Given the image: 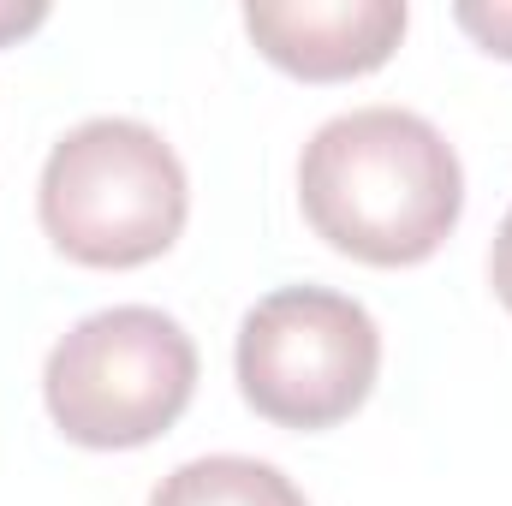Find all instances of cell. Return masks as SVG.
I'll return each mask as SVG.
<instances>
[{
  "instance_id": "9c48e42d",
  "label": "cell",
  "mask_w": 512,
  "mask_h": 506,
  "mask_svg": "<svg viewBox=\"0 0 512 506\" xmlns=\"http://www.w3.org/2000/svg\"><path fill=\"white\" fill-rule=\"evenodd\" d=\"M42 18H48V6H12V0H0V42H18V36H30Z\"/></svg>"
},
{
  "instance_id": "6da1fadb",
  "label": "cell",
  "mask_w": 512,
  "mask_h": 506,
  "mask_svg": "<svg viewBox=\"0 0 512 506\" xmlns=\"http://www.w3.org/2000/svg\"><path fill=\"white\" fill-rule=\"evenodd\" d=\"M304 221L370 268H411L447 245L465 173L441 131L411 108H352L316 131L298 161Z\"/></svg>"
},
{
  "instance_id": "ba28073f",
  "label": "cell",
  "mask_w": 512,
  "mask_h": 506,
  "mask_svg": "<svg viewBox=\"0 0 512 506\" xmlns=\"http://www.w3.org/2000/svg\"><path fill=\"white\" fill-rule=\"evenodd\" d=\"M489 280H495V298L512 310V209L501 221V233H495V251H489Z\"/></svg>"
},
{
  "instance_id": "5b68a950",
  "label": "cell",
  "mask_w": 512,
  "mask_h": 506,
  "mask_svg": "<svg viewBox=\"0 0 512 506\" xmlns=\"http://www.w3.org/2000/svg\"><path fill=\"white\" fill-rule=\"evenodd\" d=\"M251 42L292 78L334 84L387 66L405 36L399 0H256L245 6Z\"/></svg>"
},
{
  "instance_id": "277c9868",
  "label": "cell",
  "mask_w": 512,
  "mask_h": 506,
  "mask_svg": "<svg viewBox=\"0 0 512 506\" xmlns=\"http://www.w3.org/2000/svg\"><path fill=\"white\" fill-rule=\"evenodd\" d=\"M382 370L376 316L328 286H280L239 328V387L280 429L346 423Z\"/></svg>"
},
{
  "instance_id": "3957f363",
  "label": "cell",
  "mask_w": 512,
  "mask_h": 506,
  "mask_svg": "<svg viewBox=\"0 0 512 506\" xmlns=\"http://www.w3.org/2000/svg\"><path fill=\"white\" fill-rule=\"evenodd\" d=\"M48 417L78 447H143L161 429L179 423V411L197 393V346L191 334L149 310L114 304L84 316L42 370Z\"/></svg>"
},
{
  "instance_id": "52a82bcc",
  "label": "cell",
  "mask_w": 512,
  "mask_h": 506,
  "mask_svg": "<svg viewBox=\"0 0 512 506\" xmlns=\"http://www.w3.org/2000/svg\"><path fill=\"white\" fill-rule=\"evenodd\" d=\"M453 18H459V30H471L489 54L512 60V0H495V6H459Z\"/></svg>"
},
{
  "instance_id": "7a4b0ae2",
  "label": "cell",
  "mask_w": 512,
  "mask_h": 506,
  "mask_svg": "<svg viewBox=\"0 0 512 506\" xmlns=\"http://www.w3.org/2000/svg\"><path fill=\"white\" fill-rule=\"evenodd\" d=\"M36 215L54 251L84 268H137L173 251L191 215V185L173 143L143 120H84L42 167Z\"/></svg>"
},
{
  "instance_id": "8992f818",
  "label": "cell",
  "mask_w": 512,
  "mask_h": 506,
  "mask_svg": "<svg viewBox=\"0 0 512 506\" xmlns=\"http://www.w3.org/2000/svg\"><path fill=\"white\" fill-rule=\"evenodd\" d=\"M149 506H304L298 483L245 453H209L161 477Z\"/></svg>"
}]
</instances>
